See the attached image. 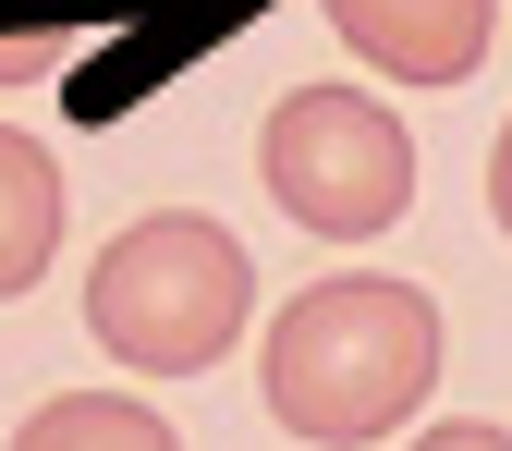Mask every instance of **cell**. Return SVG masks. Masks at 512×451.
Wrapping results in <instances>:
<instances>
[{
  "mask_svg": "<svg viewBox=\"0 0 512 451\" xmlns=\"http://www.w3.org/2000/svg\"><path fill=\"white\" fill-rule=\"evenodd\" d=\"M256 171H269L281 220H305L317 244H378L415 208V135L366 86H293L256 135Z\"/></svg>",
  "mask_w": 512,
  "mask_h": 451,
  "instance_id": "cell-3",
  "label": "cell"
},
{
  "mask_svg": "<svg viewBox=\"0 0 512 451\" xmlns=\"http://www.w3.org/2000/svg\"><path fill=\"white\" fill-rule=\"evenodd\" d=\"M330 25L391 86H464L500 37V0H330Z\"/></svg>",
  "mask_w": 512,
  "mask_h": 451,
  "instance_id": "cell-4",
  "label": "cell"
},
{
  "mask_svg": "<svg viewBox=\"0 0 512 451\" xmlns=\"http://www.w3.org/2000/svg\"><path fill=\"white\" fill-rule=\"evenodd\" d=\"M415 451H512V427H488V415H452V427H427Z\"/></svg>",
  "mask_w": 512,
  "mask_h": 451,
  "instance_id": "cell-7",
  "label": "cell"
},
{
  "mask_svg": "<svg viewBox=\"0 0 512 451\" xmlns=\"http://www.w3.org/2000/svg\"><path fill=\"white\" fill-rule=\"evenodd\" d=\"M244 317H256V269L196 208H159L135 232H110L98 269H86V330L135 378H208L244 342Z\"/></svg>",
  "mask_w": 512,
  "mask_h": 451,
  "instance_id": "cell-2",
  "label": "cell"
},
{
  "mask_svg": "<svg viewBox=\"0 0 512 451\" xmlns=\"http://www.w3.org/2000/svg\"><path fill=\"white\" fill-rule=\"evenodd\" d=\"M13 451H183V439H171V415L135 403V391H61V403H37V415L13 427Z\"/></svg>",
  "mask_w": 512,
  "mask_h": 451,
  "instance_id": "cell-6",
  "label": "cell"
},
{
  "mask_svg": "<svg viewBox=\"0 0 512 451\" xmlns=\"http://www.w3.org/2000/svg\"><path fill=\"white\" fill-rule=\"evenodd\" d=\"M488 208H500V232H512V122H500V147H488Z\"/></svg>",
  "mask_w": 512,
  "mask_h": 451,
  "instance_id": "cell-8",
  "label": "cell"
},
{
  "mask_svg": "<svg viewBox=\"0 0 512 451\" xmlns=\"http://www.w3.org/2000/svg\"><path fill=\"white\" fill-rule=\"evenodd\" d=\"M61 256V159L25 135V122H0V305L37 293Z\"/></svg>",
  "mask_w": 512,
  "mask_h": 451,
  "instance_id": "cell-5",
  "label": "cell"
},
{
  "mask_svg": "<svg viewBox=\"0 0 512 451\" xmlns=\"http://www.w3.org/2000/svg\"><path fill=\"white\" fill-rule=\"evenodd\" d=\"M256 391L269 415L317 451H366L427 415L439 391V305L391 269H342V281H305L269 317V354H256Z\"/></svg>",
  "mask_w": 512,
  "mask_h": 451,
  "instance_id": "cell-1",
  "label": "cell"
}]
</instances>
